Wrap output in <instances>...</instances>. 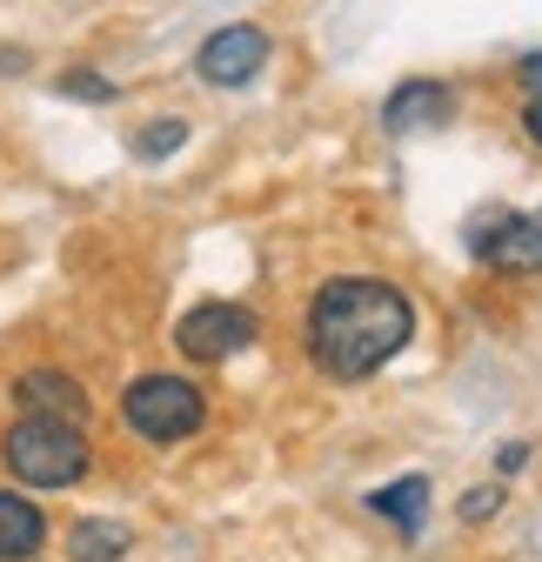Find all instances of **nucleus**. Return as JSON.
<instances>
[{
	"label": "nucleus",
	"instance_id": "f257e3e1",
	"mask_svg": "<svg viewBox=\"0 0 542 562\" xmlns=\"http://www.w3.org/2000/svg\"><path fill=\"white\" fill-rule=\"evenodd\" d=\"M416 335V308L395 281L375 274H342V281H321V295L308 308V356L321 375L335 382H362L382 362H395Z\"/></svg>",
	"mask_w": 542,
	"mask_h": 562
},
{
	"label": "nucleus",
	"instance_id": "f03ea898",
	"mask_svg": "<svg viewBox=\"0 0 542 562\" xmlns=\"http://www.w3.org/2000/svg\"><path fill=\"white\" fill-rule=\"evenodd\" d=\"M8 469L27 488H75L88 475V436L67 415H27L8 429Z\"/></svg>",
	"mask_w": 542,
	"mask_h": 562
},
{
	"label": "nucleus",
	"instance_id": "7ed1b4c3",
	"mask_svg": "<svg viewBox=\"0 0 542 562\" xmlns=\"http://www.w3.org/2000/svg\"><path fill=\"white\" fill-rule=\"evenodd\" d=\"M121 422L142 442H181V436H194L201 422H208V402H201V389L181 382V375H142L121 402Z\"/></svg>",
	"mask_w": 542,
	"mask_h": 562
},
{
	"label": "nucleus",
	"instance_id": "20e7f679",
	"mask_svg": "<svg viewBox=\"0 0 542 562\" xmlns=\"http://www.w3.org/2000/svg\"><path fill=\"white\" fill-rule=\"evenodd\" d=\"M255 335H261V322L248 308H235V302H201L174 328L181 356H194V362H228V356H241V348H255Z\"/></svg>",
	"mask_w": 542,
	"mask_h": 562
},
{
	"label": "nucleus",
	"instance_id": "39448f33",
	"mask_svg": "<svg viewBox=\"0 0 542 562\" xmlns=\"http://www.w3.org/2000/svg\"><path fill=\"white\" fill-rule=\"evenodd\" d=\"M261 67H268V34L255 21L215 27L208 41H201V54H194V75L208 81V88H241V81L261 75Z\"/></svg>",
	"mask_w": 542,
	"mask_h": 562
},
{
	"label": "nucleus",
	"instance_id": "423d86ee",
	"mask_svg": "<svg viewBox=\"0 0 542 562\" xmlns=\"http://www.w3.org/2000/svg\"><path fill=\"white\" fill-rule=\"evenodd\" d=\"M476 261L496 274H535L542 268V215H489L476 222Z\"/></svg>",
	"mask_w": 542,
	"mask_h": 562
},
{
	"label": "nucleus",
	"instance_id": "0eeeda50",
	"mask_svg": "<svg viewBox=\"0 0 542 562\" xmlns=\"http://www.w3.org/2000/svg\"><path fill=\"white\" fill-rule=\"evenodd\" d=\"M449 114H455L449 81H402L382 101V127L388 134H436V127H449Z\"/></svg>",
	"mask_w": 542,
	"mask_h": 562
},
{
	"label": "nucleus",
	"instance_id": "6e6552de",
	"mask_svg": "<svg viewBox=\"0 0 542 562\" xmlns=\"http://www.w3.org/2000/svg\"><path fill=\"white\" fill-rule=\"evenodd\" d=\"M41 542H47V516L21 488H0V562H27Z\"/></svg>",
	"mask_w": 542,
	"mask_h": 562
},
{
	"label": "nucleus",
	"instance_id": "1a4fd4ad",
	"mask_svg": "<svg viewBox=\"0 0 542 562\" xmlns=\"http://www.w3.org/2000/svg\"><path fill=\"white\" fill-rule=\"evenodd\" d=\"M369 509H375L382 522H395V529H422V509H429V482H422V475H402V482L375 488V496H369Z\"/></svg>",
	"mask_w": 542,
	"mask_h": 562
},
{
	"label": "nucleus",
	"instance_id": "9d476101",
	"mask_svg": "<svg viewBox=\"0 0 542 562\" xmlns=\"http://www.w3.org/2000/svg\"><path fill=\"white\" fill-rule=\"evenodd\" d=\"M121 555H127L121 522H75V536H67V562H121Z\"/></svg>",
	"mask_w": 542,
	"mask_h": 562
},
{
	"label": "nucleus",
	"instance_id": "9b49d317",
	"mask_svg": "<svg viewBox=\"0 0 542 562\" xmlns=\"http://www.w3.org/2000/svg\"><path fill=\"white\" fill-rule=\"evenodd\" d=\"M14 395H21V402H34V408H47V415L81 408V382H67V375H27Z\"/></svg>",
	"mask_w": 542,
	"mask_h": 562
},
{
	"label": "nucleus",
	"instance_id": "f8f14e48",
	"mask_svg": "<svg viewBox=\"0 0 542 562\" xmlns=\"http://www.w3.org/2000/svg\"><path fill=\"white\" fill-rule=\"evenodd\" d=\"M181 140H188V121H148L142 134H134V155L142 161H168V155H181Z\"/></svg>",
	"mask_w": 542,
	"mask_h": 562
},
{
	"label": "nucleus",
	"instance_id": "ddd939ff",
	"mask_svg": "<svg viewBox=\"0 0 542 562\" xmlns=\"http://www.w3.org/2000/svg\"><path fill=\"white\" fill-rule=\"evenodd\" d=\"M60 94H75V101H94V108H108V101H114V81H101L94 67H67V75H60Z\"/></svg>",
	"mask_w": 542,
	"mask_h": 562
},
{
	"label": "nucleus",
	"instance_id": "4468645a",
	"mask_svg": "<svg viewBox=\"0 0 542 562\" xmlns=\"http://www.w3.org/2000/svg\"><path fill=\"white\" fill-rule=\"evenodd\" d=\"M503 509V488H468L462 496V522H489Z\"/></svg>",
	"mask_w": 542,
	"mask_h": 562
},
{
	"label": "nucleus",
	"instance_id": "2eb2a0df",
	"mask_svg": "<svg viewBox=\"0 0 542 562\" xmlns=\"http://www.w3.org/2000/svg\"><path fill=\"white\" fill-rule=\"evenodd\" d=\"M516 81L542 101V54H522V60H516Z\"/></svg>",
	"mask_w": 542,
	"mask_h": 562
},
{
	"label": "nucleus",
	"instance_id": "dca6fc26",
	"mask_svg": "<svg viewBox=\"0 0 542 562\" xmlns=\"http://www.w3.org/2000/svg\"><path fill=\"white\" fill-rule=\"evenodd\" d=\"M522 134L535 140V148H542V101H529V108H522Z\"/></svg>",
	"mask_w": 542,
	"mask_h": 562
},
{
	"label": "nucleus",
	"instance_id": "f3484780",
	"mask_svg": "<svg viewBox=\"0 0 542 562\" xmlns=\"http://www.w3.org/2000/svg\"><path fill=\"white\" fill-rule=\"evenodd\" d=\"M522 462H529V449H522V442H509V449H503V456H496V469H503V475H516V469H522Z\"/></svg>",
	"mask_w": 542,
	"mask_h": 562
},
{
	"label": "nucleus",
	"instance_id": "a211bd4d",
	"mask_svg": "<svg viewBox=\"0 0 542 562\" xmlns=\"http://www.w3.org/2000/svg\"><path fill=\"white\" fill-rule=\"evenodd\" d=\"M21 67H27V54H21V47H0V75H21Z\"/></svg>",
	"mask_w": 542,
	"mask_h": 562
}]
</instances>
